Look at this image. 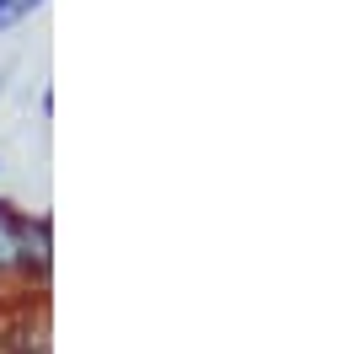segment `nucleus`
Segmentation results:
<instances>
[{
  "mask_svg": "<svg viewBox=\"0 0 343 354\" xmlns=\"http://www.w3.org/2000/svg\"><path fill=\"white\" fill-rule=\"evenodd\" d=\"M21 263L27 268H48V221H21Z\"/></svg>",
  "mask_w": 343,
  "mask_h": 354,
  "instance_id": "f257e3e1",
  "label": "nucleus"
},
{
  "mask_svg": "<svg viewBox=\"0 0 343 354\" xmlns=\"http://www.w3.org/2000/svg\"><path fill=\"white\" fill-rule=\"evenodd\" d=\"M21 221H27V215H17L11 204L0 199V268L21 263Z\"/></svg>",
  "mask_w": 343,
  "mask_h": 354,
  "instance_id": "f03ea898",
  "label": "nucleus"
}]
</instances>
